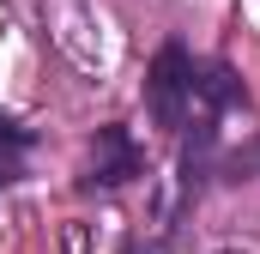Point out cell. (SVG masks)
<instances>
[{"instance_id":"6da1fadb","label":"cell","mask_w":260,"mask_h":254,"mask_svg":"<svg viewBox=\"0 0 260 254\" xmlns=\"http://www.w3.org/2000/svg\"><path fill=\"white\" fill-rule=\"evenodd\" d=\"M188 79H194V55H188V43L170 37L145 67V109L164 133H182V121H188V103H194Z\"/></svg>"},{"instance_id":"7a4b0ae2","label":"cell","mask_w":260,"mask_h":254,"mask_svg":"<svg viewBox=\"0 0 260 254\" xmlns=\"http://www.w3.org/2000/svg\"><path fill=\"white\" fill-rule=\"evenodd\" d=\"M133 176H145V157H139V145H133L127 127H97V145H91V170L79 176V188L85 194H109V188H127Z\"/></svg>"},{"instance_id":"3957f363","label":"cell","mask_w":260,"mask_h":254,"mask_svg":"<svg viewBox=\"0 0 260 254\" xmlns=\"http://www.w3.org/2000/svg\"><path fill=\"white\" fill-rule=\"evenodd\" d=\"M212 157H218V115H200L194 121V139L182 145V176H176V200L188 206V200H200V188L212 182Z\"/></svg>"},{"instance_id":"277c9868","label":"cell","mask_w":260,"mask_h":254,"mask_svg":"<svg viewBox=\"0 0 260 254\" xmlns=\"http://www.w3.org/2000/svg\"><path fill=\"white\" fill-rule=\"evenodd\" d=\"M188 91H194V103L206 109V115L248 109V91H242V79H236L224 61H194V79H188Z\"/></svg>"},{"instance_id":"5b68a950","label":"cell","mask_w":260,"mask_h":254,"mask_svg":"<svg viewBox=\"0 0 260 254\" xmlns=\"http://www.w3.org/2000/svg\"><path fill=\"white\" fill-rule=\"evenodd\" d=\"M30 145H37V133L0 109V194H6L18 176H24V151H30Z\"/></svg>"},{"instance_id":"8992f818","label":"cell","mask_w":260,"mask_h":254,"mask_svg":"<svg viewBox=\"0 0 260 254\" xmlns=\"http://www.w3.org/2000/svg\"><path fill=\"white\" fill-rule=\"evenodd\" d=\"M248 151H254V164H260V139H254V145H248Z\"/></svg>"}]
</instances>
